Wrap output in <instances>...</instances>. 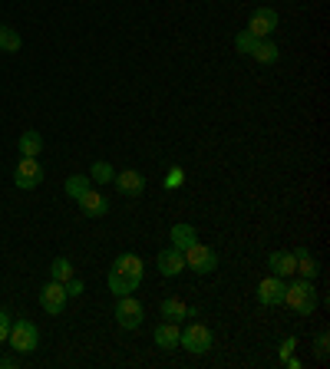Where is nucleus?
Returning a JSON list of instances; mask_svg holds the SVG:
<instances>
[{
	"label": "nucleus",
	"mask_w": 330,
	"mask_h": 369,
	"mask_svg": "<svg viewBox=\"0 0 330 369\" xmlns=\"http://www.w3.org/2000/svg\"><path fill=\"white\" fill-rule=\"evenodd\" d=\"M284 307H291L294 314L310 316L317 310V290H314V281H294L284 287Z\"/></svg>",
	"instance_id": "1"
},
{
	"label": "nucleus",
	"mask_w": 330,
	"mask_h": 369,
	"mask_svg": "<svg viewBox=\"0 0 330 369\" xmlns=\"http://www.w3.org/2000/svg\"><path fill=\"white\" fill-rule=\"evenodd\" d=\"M7 343H11L13 353L27 356V353H33V349L40 347V330H37V323H30V320H13L11 333H7Z\"/></svg>",
	"instance_id": "2"
},
{
	"label": "nucleus",
	"mask_w": 330,
	"mask_h": 369,
	"mask_svg": "<svg viewBox=\"0 0 330 369\" xmlns=\"http://www.w3.org/2000/svg\"><path fill=\"white\" fill-rule=\"evenodd\" d=\"M182 254H185V271H195V274H202V277L218 271V254H215L209 244H202V241L188 244Z\"/></svg>",
	"instance_id": "3"
},
{
	"label": "nucleus",
	"mask_w": 330,
	"mask_h": 369,
	"mask_svg": "<svg viewBox=\"0 0 330 369\" xmlns=\"http://www.w3.org/2000/svg\"><path fill=\"white\" fill-rule=\"evenodd\" d=\"M211 343H215V337H211V330L205 323H188L185 330H182V340H178V347L188 349V353H195V356H202V353H209Z\"/></svg>",
	"instance_id": "4"
},
{
	"label": "nucleus",
	"mask_w": 330,
	"mask_h": 369,
	"mask_svg": "<svg viewBox=\"0 0 330 369\" xmlns=\"http://www.w3.org/2000/svg\"><path fill=\"white\" fill-rule=\"evenodd\" d=\"M143 316H145V307L139 304L132 293L119 297V304H116V323H119L122 330H139V326H143Z\"/></svg>",
	"instance_id": "5"
},
{
	"label": "nucleus",
	"mask_w": 330,
	"mask_h": 369,
	"mask_svg": "<svg viewBox=\"0 0 330 369\" xmlns=\"http://www.w3.org/2000/svg\"><path fill=\"white\" fill-rule=\"evenodd\" d=\"M13 182H17L20 192H33L37 184H44V165L37 162V159L23 155L20 162H17V168H13Z\"/></svg>",
	"instance_id": "6"
},
{
	"label": "nucleus",
	"mask_w": 330,
	"mask_h": 369,
	"mask_svg": "<svg viewBox=\"0 0 330 369\" xmlns=\"http://www.w3.org/2000/svg\"><path fill=\"white\" fill-rule=\"evenodd\" d=\"M112 184L122 198H139L145 192V175L136 172V168H122V172L112 175Z\"/></svg>",
	"instance_id": "7"
},
{
	"label": "nucleus",
	"mask_w": 330,
	"mask_h": 369,
	"mask_svg": "<svg viewBox=\"0 0 330 369\" xmlns=\"http://www.w3.org/2000/svg\"><path fill=\"white\" fill-rule=\"evenodd\" d=\"M284 287L287 281L284 277H264L261 283H258V304L261 307H277V304H284Z\"/></svg>",
	"instance_id": "8"
},
{
	"label": "nucleus",
	"mask_w": 330,
	"mask_h": 369,
	"mask_svg": "<svg viewBox=\"0 0 330 369\" xmlns=\"http://www.w3.org/2000/svg\"><path fill=\"white\" fill-rule=\"evenodd\" d=\"M275 30H277V11H271V7H258V11L251 13V20H248V33H254L258 40H268Z\"/></svg>",
	"instance_id": "9"
},
{
	"label": "nucleus",
	"mask_w": 330,
	"mask_h": 369,
	"mask_svg": "<svg viewBox=\"0 0 330 369\" xmlns=\"http://www.w3.org/2000/svg\"><path fill=\"white\" fill-rule=\"evenodd\" d=\"M66 300H70V297H66V287L60 281H50L44 290H40V307H44L46 314H53V316L66 310Z\"/></svg>",
	"instance_id": "10"
},
{
	"label": "nucleus",
	"mask_w": 330,
	"mask_h": 369,
	"mask_svg": "<svg viewBox=\"0 0 330 369\" xmlns=\"http://www.w3.org/2000/svg\"><path fill=\"white\" fill-rule=\"evenodd\" d=\"M155 267H159L162 277H178V274L185 271V254H182L178 248H165V250H159Z\"/></svg>",
	"instance_id": "11"
},
{
	"label": "nucleus",
	"mask_w": 330,
	"mask_h": 369,
	"mask_svg": "<svg viewBox=\"0 0 330 369\" xmlns=\"http://www.w3.org/2000/svg\"><path fill=\"white\" fill-rule=\"evenodd\" d=\"M110 271L122 274V277H129V281H136V283H143L145 264H143V257H139V254H119V257L112 261Z\"/></svg>",
	"instance_id": "12"
},
{
	"label": "nucleus",
	"mask_w": 330,
	"mask_h": 369,
	"mask_svg": "<svg viewBox=\"0 0 330 369\" xmlns=\"http://www.w3.org/2000/svg\"><path fill=\"white\" fill-rule=\"evenodd\" d=\"M77 205H79V211H83L86 217H103L106 211H110V198L103 195L99 188H89V192L79 198Z\"/></svg>",
	"instance_id": "13"
},
{
	"label": "nucleus",
	"mask_w": 330,
	"mask_h": 369,
	"mask_svg": "<svg viewBox=\"0 0 330 369\" xmlns=\"http://www.w3.org/2000/svg\"><path fill=\"white\" fill-rule=\"evenodd\" d=\"M268 267H271V274L275 277H294L297 271V257H294V250H275L271 257H268Z\"/></svg>",
	"instance_id": "14"
},
{
	"label": "nucleus",
	"mask_w": 330,
	"mask_h": 369,
	"mask_svg": "<svg viewBox=\"0 0 330 369\" xmlns=\"http://www.w3.org/2000/svg\"><path fill=\"white\" fill-rule=\"evenodd\" d=\"M178 340H182V330L172 320H162L155 326V347L159 349H178Z\"/></svg>",
	"instance_id": "15"
},
{
	"label": "nucleus",
	"mask_w": 330,
	"mask_h": 369,
	"mask_svg": "<svg viewBox=\"0 0 330 369\" xmlns=\"http://www.w3.org/2000/svg\"><path fill=\"white\" fill-rule=\"evenodd\" d=\"M159 316H162V320H172V323H182L188 316V304L178 300V297H165L162 304H159Z\"/></svg>",
	"instance_id": "16"
},
{
	"label": "nucleus",
	"mask_w": 330,
	"mask_h": 369,
	"mask_svg": "<svg viewBox=\"0 0 330 369\" xmlns=\"http://www.w3.org/2000/svg\"><path fill=\"white\" fill-rule=\"evenodd\" d=\"M169 241H172V248H178V250H185L188 244H195L198 241V231L192 228V224H172V231H169Z\"/></svg>",
	"instance_id": "17"
},
{
	"label": "nucleus",
	"mask_w": 330,
	"mask_h": 369,
	"mask_svg": "<svg viewBox=\"0 0 330 369\" xmlns=\"http://www.w3.org/2000/svg\"><path fill=\"white\" fill-rule=\"evenodd\" d=\"M89 188H93V178H89V175H70V178H66V184H63V192H66V198H70V201H79V198L86 195Z\"/></svg>",
	"instance_id": "18"
},
{
	"label": "nucleus",
	"mask_w": 330,
	"mask_h": 369,
	"mask_svg": "<svg viewBox=\"0 0 330 369\" xmlns=\"http://www.w3.org/2000/svg\"><path fill=\"white\" fill-rule=\"evenodd\" d=\"M20 155H27V159H37V155L44 152V135L40 132H33V129H27V132H20Z\"/></svg>",
	"instance_id": "19"
},
{
	"label": "nucleus",
	"mask_w": 330,
	"mask_h": 369,
	"mask_svg": "<svg viewBox=\"0 0 330 369\" xmlns=\"http://www.w3.org/2000/svg\"><path fill=\"white\" fill-rule=\"evenodd\" d=\"M251 60H258V63H264V66H271V63H277V60H281V50H277V43L268 36V40H258Z\"/></svg>",
	"instance_id": "20"
},
{
	"label": "nucleus",
	"mask_w": 330,
	"mask_h": 369,
	"mask_svg": "<svg viewBox=\"0 0 330 369\" xmlns=\"http://www.w3.org/2000/svg\"><path fill=\"white\" fill-rule=\"evenodd\" d=\"M20 46H23L20 33L13 30V27H7V23H0V50L4 53H20Z\"/></svg>",
	"instance_id": "21"
},
{
	"label": "nucleus",
	"mask_w": 330,
	"mask_h": 369,
	"mask_svg": "<svg viewBox=\"0 0 330 369\" xmlns=\"http://www.w3.org/2000/svg\"><path fill=\"white\" fill-rule=\"evenodd\" d=\"M106 281H110V290L116 293V297H126V293H132L136 287H139L136 281H129V277H122V274H116V271H110Z\"/></svg>",
	"instance_id": "22"
},
{
	"label": "nucleus",
	"mask_w": 330,
	"mask_h": 369,
	"mask_svg": "<svg viewBox=\"0 0 330 369\" xmlns=\"http://www.w3.org/2000/svg\"><path fill=\"white\" fill-rule=\"evenodd\" d=\"M112 175H116V168L110 162H93V168H89L93 184H112Z\"/></svg>",
	"instance_id": "23"
},
{
	"label": "nucleus",
	"mask_w": 330,
	"mask_h": 369,
	"mask_svg": "<svg viewBox=\"0 0 330 369\" xmlns=\"http://www.w3.org/2000/svg\"><path fill=\"white\" fill-rule=\"evenodd\" d=\"M73 277V264L66 261V257H56L53 264H50V281H60V283H66Z\"/></svg>",
	"instance_id": "24"
},
{
	"label": "nucleus",
	"mask_w": 330,
	"mask_h": 369,
	"mask_svg": "<svg viewBox=\"0 0 330 369\" xmlns=\"http://www.w3.org/2000/svg\"><path fill=\"white\" fill-rule=\"evenodd\" d=\"M254 46H258V36H254V33L242 30V33H238V36H235V50H238V53L251 56V53H254Z\"/></svg>",
	"instance_id": "25"
},
{
	"label": "nucleus",
	"mask_w": 330,
	"mask_h": 369,
	"mask_svg": "<svg viewBox=\"0 0 330 369\" xmlns=\"http://www.w3.org/2000/svg\"><path fill=\"white\" fill-rule=\"evenodd\" d=\"M294 274H301L304 281H314V277L320 274V264H317V261H314V257L308 254V257H301V261H297V271H294Z\"/></svg>",
	"instance_id": "26"
},
{
	"label": "nucleus",
	"mask_w": 330,
	"mask_h": 369,
	"mask_svg": "<svg viewBox=\"0 0 330 369\" xmlns=\"http://www.w3.org/2000/svg\"><path fill=\"white\" fill-rule=\"evenodd\" d=\"M185 184V172L178 168V165H172L169 172H165V178H162V188H169V192H176V188H182Z\"/></svg>",
	"instance_id": "27"
},
{
	"label": "nucleus",
	"mask_w": 330,
	"mask_h": 369,
	"mask_svg": "<svg viewBox=\"0 0 330 369\" xmlns=\"http://www.w3.org/2000/svg\"><path fill=\"white\" fill-rule=\"evenodd\" d=\"M63 287H66V297H83V290H86V283L79 281L77 274H73V277H70V281H66Z\"/></svg>",
	"instance_id": "28"
},
{
	"label": "nucleus",
	"mask_w": 330,
	"mask_h": 369,
	"mask_svg": "<svg viewBox=\"0 0 330 369\" xmlns=\"http://www.w3.org/2000/svg\"><path fill=\"white\" fill-rule=\"evenodd\" d=\"M11 314L7 310H0V343H7V333H11Z\"/></svg>",
	"instance_id": "29"
},
{
	"label": "nucleus",
	"mask_w": 330,
	"mask_h": 369,
	"mask_svg": "<svg viewBox=\"0 0 330 369\" xmlns=\"http://www.w3.org/2000/svg\"><path fill=\"white\" fill-rule=\"evenodd\" d=\"M327 343H330V337H327V333H320V337L317 340H314V349H317V359H327Z\"/></svg>",
	"instance_id": "30"
},
{
	"label": "nucleus",
	"mask_w": 330,
	"mask_h": 369,
	"mask_svg": "<svg viewBox=\"0 0 330 369\" xmlns=\"http://www.w3.org/2000/svg\"><path fill=\"white\" fill-rule=\"evenodd\" d=\"M294 347H297V340H294V337H287L284 343H281V347H277V356H281V363H284V359L291 356V353H294Z\"/></svg>",
	"instance_id": "31"
}]
</instances>
